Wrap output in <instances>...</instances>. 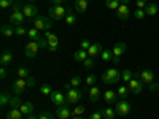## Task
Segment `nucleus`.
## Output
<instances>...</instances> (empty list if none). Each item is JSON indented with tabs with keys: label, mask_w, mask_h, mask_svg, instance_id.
<instances>
[{
	"label": "nucleus",
	"mask_w": 159,
	"mask_h": 119,
	"mask_svg": "<svg viewBox=\"0 0 159 119\" xmlns=\"http://www.w3.org/2000/svg\"><path fill=\"white\" fill-rule=\"evenodd\" d=\"M0 78H2V79L7 78V67H2V68H0Z\"/></svg>",
	"instance_id": "53"
},
{
	"label": "nucleus",
	"mask_w": 159,
	"mask_h": 119,
	"mask_svg": "<svg viewBox=\"0 0 159 119\" xmlns=\"http://www.w3.org/2000/svg\"><path fill=\"white\" fill-rule=\"evenodd\" d=\"M115 105H116V107H115L116 114H119V116H127V114L130 113V103H129L126 99H119Z\"/></svg>",
	"instance_id": "5"
},
{
	"label": "nucleus",
	"mask_w": 159,
	"mask_h": 119,
	"mask_svg": "<svg viewBox=\"0 0 159 119\" xmlns=\"http://www.w3.org/2000/svg\"><path fill=\"white\" fill-rule=\"evenodd\" d=\"M24 19H25V16H24L22 11H13L11 16H10V24L15 25V27H18V25L24 24Z\"/></svg>",
	"instance_id": "11"
},
{
	"label": "nucleus",
	"mask_w": 159,
	"mask_h": 119,
	"mask_svg": "<svg viewBox=\"0 0 159 119\" xmlns=\"http://www.w3.org/2000/svg\"><path fill=\"white\" fill-rule=\"evenodd\" d=\"M22 111L21 110H16V108H11L8 113H7V119H22Z\"/></svg>",
	"instance_id": "25"
},
{
	"label": "nucleus",
	"mask_w": 159,
	"mask_h": 119,
	"mask_svg": "<svg viewBox=\"0 0 159 119\" xmlns=\"http://www.w3.org/2000/svg\"><path fill=\"white\" fill-rule=\"evenodd\" d=\"M65 24H69V25H73L75 22H76V16L73 15V8H69V11H67V16H65Z\"/></svg>",
	"instance_id": "27"
},
{
	"label": "nucleus",
	"mask_w": 159,
	"mask_h": 119,
	"mask_svg": "<svg viewBox=\"0 0 159 119\" xmlns=\"http://www.w3.org/2000/svg\"><path fill=\"white\" fill-rule=\"evenodd\" d=\"M18 76L25 79V78H29V76H30V72H29L27 68H25V67H21V68L18 70Z\"/></svg>",
	"instance_id": "38"
},
{
	"label": "nucleus",
	"mask_w": 159,
	"mask_h": 119,
	"mask_svg": "<svg viewBox=\"0 0 159 119\" xmlns=\"http://www.w3.org/2000/svg\"><path fill=\"white\" fill-rule=\"evenodd\" d=\"M145 15H147V16L157 15V5L156 3H148L147 7H145Z\"/></svg>",
	"instance_id": "26"
},
{
	"label": "nucleus",
	"mask_w": 159,
	"mask_h": 119,
	"mask_svg": "<svg viewBox=\"0 0 159 119\" xmlns=\"http://www.w3.org/2000/svg\"><path fill=\"white\" fill-rule=\"evenodd\" d=\"M46 40H48V43H57L59 42V38H57V35H54V33H51V32H45V35H43Z\"/></svg>",
	"instance_id": "35"
},
{
	"label": "nucleus",
	"mask_w": 159,
	"mask_h": 119,
	"mask_svg": "<svg viewBox=\"0 0 159 119\" xmlns=\"http://www.w3.org/2000/svg\"><path fill=\"white\" fill-rule=\"evenodd\" d=\"M40 92H42L43 95H51L52 94V87L49 86V84H43V86H40Z\"/></svg>",
	"instance_id": "36"
},
{
	"label": "nucleus",
	"mask_w": 159,
	"mask_h": 119,
	"mask_svg": "<svg viewBox=\"0 0 159 119\" xmlns=\"http://www.w3.org/2000/svg\"><path fill=\"white\" fill-rule=\"evenodd\" d=\"M148 5V0H135V7L137 10H145V7Z\"/></svg>",
	"instance_id": "43"
},
{
	"label": "nucleus",
	"mask_w": 159,
	"mask_h": 119,
	"mask_svg": "<svg viewBox=\"0 0 159 119\" xmlns=\"http://www.w3.org/2000/svg\"><path fill=\"white\" fill-rule=\"evenodd\" d=\"M22 13H24V16L25 18H37L38 16V8H37V5H34V3H27V5H24L22 7Z\"/></svg>",
	"instance_id": "12"
},
{
	"label": "nucleus",
	"mask_w": 159,
	"mask_h": 119,
	"mask_svg": "<svg viewBox=\"0 0 159 119\" xmlns=\"http://www.w3.org/2000/svg\"><path fill=\"white\" fill-rule=\"evenodd\" d=\"M116 16L119 21H127L130 16V10L127 5H119V8L116 10Z\"/></svg>",
	"instance_id": "15"
},
{
	"label": "nucleus",
	"mask_w": 159,
	"mask_h": 119,
	"mask_svg": "<svg viewBox=\"0 0 159 119\" xmlns=\"http://www.w3.org/2000/svg\"><path fill=\"white\" fill-rule=\"evenodd\" d=\"M21 111H22V114H34L35 113V107H34V103L30 102V100H25V102H22V105H21V108H19Z\"/></svg>",
	"instance_id": "18"
},
{
	"label": "nucleus",
	"mask_w": 159,
	"mask_h": 119,
	"mask_svg": "<svg viewBox=\"0 0 159 119\" xmlns=\"http://www.w3.org/2000/svg\"><path fill=\"white\" fill-rule=\"evenodd\" d=\"M100 95H102V94H100V89H99L97 86H91V87H89L88 97H89V100H91V102H94V103H96V102H99Z\"/></svg>",
	"instance_id": "17"
},
{
	"label": "nucleus",
	"mask_w": 159,
	"mask_h": 119,
	"mask_svg": "<svg viewBox=\"0 0 159 119\" xmlns=\"http://www.w3.org/2000/svg\"><path fill=\"white\" fill-rule=\"evenodd\" d=\"M143 87H145V84L140 81V79L132 78L130 81H129V89H130L132 94H140V92L143 90Z\"/></svg>",
	"instance_id": "14"
},
{
	"label": "nucleus",
	"mask_w": 159,
	"mask_h": 119,
	"mask_svg": "<svg viewBox=\"0 0 159 119\" xmlns=\"http://www.w3.org/2000/svg\"><path fill=\"white\" fill-rule=\"evenodd\" d=\"M119 79H121V72H119L118 68H108L102 75V81H103V84H107V86L116 84Z\"/></svg>",
	"instance_id": "1"
},
{
	"label": "nucleus",
	"mask_w": 159,
	"mask_h": 119,
	"mask_svg": "<svg viewBox=\"0 0 159 119\" xmlns=\"http://www.w3.org/2000/svg\"><path fill=\"white\" fill-rule=\"evenodd\" d=\"M57 48H59V42L57 43H48V51H51V52H54Z\"/></svg>",
	"instance_id": "50"
},
{
	"label": "nucleus",
	"mask_w": 159,
	"mask_h": 119,
	"mask_svg": "<svg viewBox=\"0 0 159 119\" xmlns=\"http://www.w3.org/2000/svg\"><path fill=\"white\" fill-rule=\"evenodd\" d=\"M11 89H13V92H15V95H21L22 92L27 89V81H25L24 78H19V79H16V81L13 83Z\"/></svg>",
	"instance_id": "10"
},
{
	"label": "nucleus",
	"mask_w": 159,
	"mask_h": 119,
	"mask_svg": "<svg viewBox=\"0 0 159 119\" xmlns=\"http://www.w3.org/2000/svg\"><path fill=\"white\" fill-rule=\"evenodd\" d=\"M118 99H119L118 94H116V92H113V90H110V89L103 92V100L107 102V103H116Z\"/></svg>",
	"instance_id": "21"
},
{
	"label": "nucleus",
	"mask_w": 159,
	"mask_h": 119,
	"mask_svg": "<svg viewBox=\"0 0 159 119\" xmlns=\"http://www.w3.org/2000/svg\"><path fill=\"white\" fill-rule=\"evenodd\" d=\"M27 119H38V117H37V116H35V113H34V114H29V116H27Z\"/></svg>",
	"instance_id": "55"
},
{
	"label": "nucleus",
	"mask_w": 159,
	"mask_h": 119,
	"mask_svg": "<svg viewBox=\"0 0 159 119\" xmlns=\"http://www.w3.org/2000/svg\"><path fill=\"white\" fill-rule=\"evenodd\" d=\"M65 97H67V102L72 105V103H78L80 100H81L83 94H81V90H80V89L72 87L70 90H67V94H65Z\"/></svg>",
	"instance_id": "7"
},
{
	"label": "nucleus",
	"mask_w": 159,
	"mask_h": 119,
	"mask_svg": "<svg viewBox=\"0 0 159 119\" xmlns=\"http://www.w3.org/2000/svg\"><path fill=\"white\" fill-rule=\"evenodd\" d=\"M119 5H121V2L119 0H105V7H107L108 10H118L119 8Z\"/></svg>",
	"instance_id": "29"
},
{
	"label": "nucleus",
	"mask_w": 159,
	"mask_h": 119,
	"mask_svg": "<svg viewBox=\"0 0 159 119\" xmlns=\"http://www.w3.org/2000/svg\"><path fill=\"white\" fill-rule=\"evenodd\" d=\"M27 2H35V0H27Z\"/></svg>",
	"instance_id": "58"
},
{
	"label": "nucleus",
	"mask_w": 159,
	"mask_h": 119,
	"mask_svg": "<svg viewBox=\"0 0 159 119\" xmlns=\"http://www.w3.org/2000/svg\"><path fill=\"white\" fill-rule=\"evenodd\" d=\"M84 111H86V108L83 107V105H78V107H75V108L72 110L73 116H81V114H83Z\"/></svg>",
	"instance_id": "39"
},
{
	"label": "nucleus",
	"mask_w": 159,
	"mask_h": 119,
	"mask_svg": "<svg viewBox=\"0 0 159 119\" xmlns=\"http://www.w3.org/2000/svg\"><path fill=\"white\" fill-rule=\"evenodd\" d=\"M64 2L65 0H51V5L52 7H61V5H64Z\"/></svg>",
	"instance_id": "52"
},
{
	"label": "nucleus",
	"mask_w": 159,
	"mask_h": 119,
	"mask_svg": "<svg viewBox=\"0 0 159 119\" xmlns=\"http://www.w3.org/2000/svg\"><path fill=\"white\" fill-rule=\"evenodd\" d=\"M103 119H105V117H103Z\"/></svg>",
	"instance_id": "59"
},
{
	"label": "nucleus",
	"mask_w": 159,
	"mask_h": 119,
	"mask_svg": "<svg viewBox=\"0 0 159 119\" xmlns=\"http://www.w3.org/2000/svg\"><path fill=\"white\" fill-rule=\"evenodd\" d=\"M139 79H140L145 86H148V84H151V83L154 81V73H153L151 70H142V72L139 73Z\"/></svg>",
	"instance_id": "13"
},
{
	"label": "nucleus",
	"mask_w": 159,
	"mask_h": 119,
	"mask_svg": "<svg viewBox=\"0 0 159 119\" xmlns=\"http://www.w3.org/2000/svg\"><path fill=\"white\" fill-rule=\"evenodd\" d=\"M119 2H121V5H127V3L130 2V0H119Z\"/></svg>",
	"instance_id": "56"
},
{
	"label": "nucleus",
	"mask_w": 159,
	"mask_h": 119,
	"mask_svg": "<svg viewBox=\"0 0 159 119\" xmlns=\"http://www.w3.org/2000/svg\"><path fill=\"white\" fill-rule=\"evenodd\" d=\"M111 57H113V52H111V49H103V51H102L100 59H102L103 62H108V60H111Z\"/></svg>",
	"instance_id": "31"
},
{
	"label": "nucleus",
	"mask_w": 159,
	"mask_h": 119,
	"mask_svg": "<svg viewBox=\"0 0 159 119\" xmlns=\"http://www.w3.org/2000/svg\"><path fill=\"white\" fill-rule=\"evenodd\" d=\"M49 19L51 18H46V16H37L34 19V27L38 30H43V32H49L52 27V22Z\"/></svg>",
	"instance_id": "3"
},
{
	"label": "nucleus",
	"mask_w": 159,
	"mask_h": 119,
	"mask_svg": "<svg viewBox=\"0 0 159 119\" xmlns=\"http://www.w3.org/2000/svg\"><path fill=\"white\" fill-rule=\"evenodd\" d=\"M10 100H11V97L7 94V92H2V95H0V107L5 108L7 105L10 103Z\"/></svg>",
	"instance_id": "32"
},
{
	"label": "nucleus",
	"mask_w": 159,
	"mask_h": 119,
	"mask_svg": "<svg viewBox=\"0 0 159 119\" xmlns=\"http://www.w3.org/2000/svg\"><path fill=\"white\" fill-rule=\"evenodd\" d=\"M96 83H97V76L96 75L86 76V86H96Z\"/></svg>",
	"instance_id": "40"
},
{
	"label": "nucleus",
	"mask_w": 159,
	"mask_h": 119,
	"mask_svg": "<svg viewBox=\"0 0 159 119\" xmlns=\"http://www.w3.org/2000/svg\"><path fill=\"white\" fill-rule=\"evenodd\" d=\"M129 92H130L129 86H119V89H118L116 94H118V97H119V99H127Z\"/></svg>",
	"instance_id": "28"
},
{
	"label": "nucleus",
	"mask_w": 159,
	"mask_h": 119,
	"mask_svg": "<svg viewBox=\"0 0 159 119\" xmlns=\"http://www.w3.org/2000/svg\"><path fill=\"white\" fill-rule=\"evenodd\" d=\"M88 119H103V114L102 111H96V113H91Z\"/></svg>",
	"instance_id": "47"
},
{
	"label": "nucleus",
	"mask_w": 159,
	"mask_h": 119,
	"mask_svg": "<svg viewBox=\"0 0 159 119\" xmlns=\"http://www.w3.org/2000/svg\"><path fill=\"white\" fill-rule=\"evenodd\" d=\"M132 78H134V73H132V70H124V72H121V79H123L124 83H129Z\"/></svg>",
	"instance_id": "33"
},
{
	"label": "nucleus",
	"mask_w": 159,
	"mask_h": 119,
	"mask_svg": "<svg viewBox=\"0 0 159 119\" xmlns=\"http://www.w3.org/2000/svg\"><path fill=\"white\" fill-rule=\"evenodd\" d=\"M0 32H2V35H5V37L16 35V33H15V25H11V24H2Z\"/></svg>",
	"instance_id": "23"
},
{
	"label": "nucleus",
	"mask_w": 159,
	"mask_h": 119,
	"mask_svg": "<svg viewBox=\"0 0 159 119\" xmlns=\"http://www.w3.org/2000/svg\"><path fill=\"white\" fill-rule=\"evenodd\" d=\"M11 60H13L11 52L8 49L2 51V56H0V64H2V67H8V65L11 64Z\"/></svg>",
	"instance_id": "19"
},
{
	"label": "nucleus",
	"mask_w": 159,
	"mask_h": 119,
	"mask_svg": "<svg viewBox=\"0 0 159 119\" xmlns=\"http://www.w3.org/2000/svg\"><path fill=\"white\" fill-rule=\"evenodd\" d=\"M25 81H27V87H34L35 83H37V79L34 76H29V78H25Z\"/></svg>",
	"instance_id": "49"
},
{
	"label": "nucleus",
	"mask_w": 159,
	"mask_h": 119,
	"mask_svg": "<svg viewBox=\"0 0 159 119\" xmlns=\"http://www.w3.org/2000/svg\"><path fill=\"white\" fill-rule=\"evenodd\" d=\"M134 16H135V19H139V21H142L145 16H147V15H145V10H135L134 11Z\"/></svg>",
	"instance_id": "44"
},
{
	"label": "nucleus",
	"mask_w": 159,
	"mask_h": 119,
	"mask_svg": "<svg viewBox=\"0 0 159 119\" xmlns=\"http://www.w3.org/2000/svg\"><path fill=\"white\" fill-rule=\"evenodd\" d=\"M27 37L30 38V42H38V40L42 38V35H40V30L35 29V27H32V29L27 30Z\"/></svg>",
	"instance_id": "24"
},
{
	"label": "nucleus",
	"mask_w": 159,
	"mask_h": 119,
	"mask_svg": "<svg viewBox=\"0 0 159 119\" xmlns=\"http://www.w3.org/2000/svg\"><path fill=\"white\" fill-rule=\"evenodd\" d=\"M80 48L84 49V51H88V49L91 48V42H89V40H83V42L80 43Z\"/></svg>",
	"instance_id": "48"
},
{
	"label": "nucleus",
	"mask_w": 159,
	"mask_h": 119,
	"mask_svg": "<svg viewBox=\"0 0 159 119\" xmlns=\"http://www.w3.org/2000/svg\"><path fill=\"white\" fill-rule=\"evenodd\" d=\"M102 51H103V48H102V45H100V43L91 45V48L88 49V56H89V57H96V56L102 54Z\"/></svg>",
	"instance_id": "20"
},
{
	"label": "nucleus",
	"mask_w": 159,
	"mask_h": 119,
	"mask_svg": "<svg viewBox=\"0 0 159 119\" xmlns=\"http://www.w3.org/2000/svg\"><path fill=\"white\" fill-rule=\"evenodd\" d=\"M126 49H127V46H126V43H123V42L116 43V45L111 48V52H113L111 62H113L115 65H118V64H119V60H121V56L126 52Z\"/></svg>",
	"instance_id": "4"
},
{
	"label": "nucleus",
	"mask_w": 159,
	"mask_h": 119,
	"mask_svg": "<svg viewBox=\"0 0 159 119\" xmlns=\"http://www.w3.org/2000/svg\"><path fill=\"white\" fill-rule=\"evenodd\" d=\"M69 105H70V103H65V105H61V107H57L56 114H57L59 119H70V117L73 116V113H72V110H70Z\"/></svg>",
	"instance_id": "9"
},
{
	"label": "nucleus",
	"mask_w": 159,
	"mask_h": 119,
	"mask_svg": "<svg viewBox=\"0 0 159 119\" xmlns=\"http://www.w3.org/2000/svg\"><path fill=\"white\" fill-rule=\"evenodd\" d=\"M13 5H15V0H0V8L2 10H7Z\"/></svg>",
	"instance_id": "37"
},
{
	"label": "nucleus",
	"mask_w": 159,
	"mask_h": 119,
	"mask_svg": "<svg viewBox=\"0 0 159 119\" xmlns=\"http://www.w3.org/2000/svg\"><path fill=\"white\" fill-rule=\"evenodd\" d=\"M19 10H21L19 3H18V2H15V5H13V11H19Z\"/></svg>",
	"instance_id": "54"
},
{
	"label": "nucleus",
	"mask_w": 159,
	"mask_h": 119,
	"mask_svg": "<svg viewBox=\"0 0 159 119\" xmlns=\"http://www.w3.org/2000/svg\"><path fill=\"white\" fill-rule=\"evenodd\" d=\"M88 7H89V0H73V10L76 13H80V15L86 13Z\"/></svg>",
	"instance_id": "16"
},
{
	"label": "nucleus",
	"mask_w": 159,
	"mask_h": 119,
	"mask_svg": "<svg viewBox=\"0 0 159 119\" xmlns=\"http://www.w3.org/2000/svg\"><path fill=\"white\" fill-rule=\"evenodd\" d=\"M83 65H84V68H92V67H94V57L88 56V59L83 62Z\"/></svg>",
	"instance_id": "42"
},
{
	"label": "nucleus",
	"mask_w": 159,
	"mask_h": 119,
	"mask_svg": "<svg viewBox=\"0 0 159 119\" xmlns=\"http://www.w3.org/2000/svg\"><path fill=\"white\" fill-rule=\"evenodd\" d=\"M70 119H83V117H81V116H72Z\"/></svg>",
	"instance_id": "57"
},
{
	"label": "nucleus",
	"mask_w": 159,
	"mask_h": 119,
	"mask_svg": "<svg viewBox=\"0 0 159 119\" xmlns=\"http://www.w3.org/2000/svg\"><path fill=\"white\" fill-rule=\"evenodd\" d=\"M38 119H54V117H52V114L48 113V111H42L38 114Z\"/></svg>",
	"instance_id": "46"
},
{
	"label": "nucleus",
	"mask_w": 159,
	"mask_h": 119,
	"mask_svg": "<svg viewBox=\"0 0 159 119\" xmlns=\"http://www.w3.org/2000/svg\"><path fill=\"white\" fill-rule=\"evenodd\" d=\"M73 59L76 60V62H84L86 59H88V51H84V49H76L75 52H73Z\"/></svg>",
	"instance_id": "22"
},
{
	"label": "nucleus",
	"mask_w": 159,
	"mask_h": 119,
	"mask_svg": "<svg viewBox=\"0 0 159 119\" xmlns=\"http://www.w3.org/2000/svg\"><path fill=\"white\" fill-rule=\"evenodd\" d=\"M148 89H150V90H153V92H156V90H159V84L153 81L151 84H148Z\"/></svg>",
	"instance_id": "51"
},
{
	"label": "nucleus",
	"mask_w": 159,
	"mask_h": 119,
	"mask_svg": "<svg viewBox=\"0 0 159 119\" xmlns=\"http://www.w3.org/2000/svg\"><path fill=\"white\" fill-rule=\"evenodd\" d=\"M67 11L69 8H64L62 5L61 7H49L48 8V16L52 19V21H61V19H65V16H67Z\"/></svg>",
	"instance_id": "2"
},
{
	"label": "nucleus",
	"mask_w": 159,
	"mask_h": 119,
	"mask_svg": "<svg viewBox=\"0 0 159 119\" xmlns=\"http://www.w3.org/2000/svg\"><path fill=\"white\" fill-rule=\"evenodd\" d=\"M21 105H22V102H21L19 95L11 97V100H10V107H11V108H16V110H19V108H21Z\"/></svg>",
	"instance_id": "30"
},
{
	"label": "nucleus",
	"mask_w": 159,
	"mask_h": 119,
	"mask_svg": "<svg viewBox=\"0 0 159 119\" xmlns=\"http://www.w3.org/2000/svg\"><path fill=\"white\" fill-rule=\"evenodd\" d=\"M15 33L16 35H27V30L24 29V25H18V27H15Z\"/></svg>",
	"instance_id": "45"
},
{
	"label": "nucleus",
	"mask_w": 159,
	"mask_h": 119,
	"mask_svg": "<svg viewBox=\"0 0 159 119\" xmlns=\"http://www.w3.org/2000/svg\"><path fill=\"white\" fill-rule=\"evenodd\" d=\"M70 84H72V87H80V84H81V78L80 76H73L72 79H70Z\"/></svg>",
	"instance_id": "41"
},
{
	"label": "nucleus",
	"mask_w": 159,
	"mask_h": 119,
	"mask_svg": "<svg viewBox=\"0 0 159 119\" xmlns=\"http://www.w3.org/2000/svg\"><path fill=\"white\" fill-rule=\"evenodd\" d=\"M40 49H42V46H40L38 42H29L27 45H25V48H24V54L27 56L29 59H32V57H35L38 54Z\"/></svg>",
	"instance_id": "6"
},
{
	"label": "nucleus",
	"mask_w": 159,
	"mask_h": 119,
	"mask_svg": "<svg viewBox=\"0 0 159 119\" xmlns=\"http://www.w3.org/2000/svg\"><path fill=\"white\" fill-rule=\"evenodd\" d=\"M102 114H103V117H105V119H113V117L116 116V110L105 108V110H102Z\"/></svg>",
	"instance_id": "34"
},
{
	"label": "nucleus",
	"mask_w": 159,
	"mask_h": 119,
	"mask_svg": "<svg viewBox=\"0 0 159 119\" xmlns=\"http://www.w3.org/2000/svg\"><path fill=\"white\" fill-rule=\"evenodd\" d=\"M51 102L56 105V107H61V105H65V103H69L67 102V97H65L61 90H52V94L49 95Z\"/></svg>",
	"instance_id": "8"
}]
</instances>
